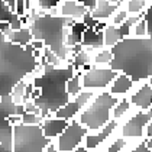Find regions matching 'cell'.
Instances as JSON below:
<instances>
[{"label":"cell","instance_id":"cell-1","mask_svg":"<svg viewBox=\"0 0 152 152\" xmlns=\"http://www.w3.org/2000/svg\"><path fill=\"white\" fill-rule=\"evenodd\" d=\"M119 99L109 93L100 91L96 94L91 103L87 106L78 116V122L88 132H97L112 122V112L117 104Z\"/></svg>","mask_w":152,"mask_h":152},{"label":"cell","instance_id":"cell-2","mask_svg":"<svg viewBox=\"0 0 152 152\" xmlns=\"http://www.w3.org/2000/svg\"><path fill=\"white\" fill-rule=\"evenodd\" d=\"M49 142L41 126L22 123L12 128V152H45Z\"/></svg>","mask_w":152,"mask_h":152},{"label":"cell","instance_id":"cell-3","mask_svg":"<svg viewBox=\"0 0 152 152\" xmlns=\"http://www.w3.org/2000/svg\"><path fill=\"white\" fill-rule=\"evenodd\" d=\"M152 120V109L149 110H135L130 116L120 123V136L130 142H139L146 138V128Z\"/></svg>","mask_w":152,"mask_h":152},{"label":"cell","instance_id":"cell-4","mask_svg":"<svg viewBox=\"0 0 152 152\" xmlns=\"http://www.w3.org/2000/svg\"><path fill=\"white\" fill-rule=\"evenodd\" d=\"M119 71L112 67H91L88 71L81 72V84L84 90L94 93L107 91L110 84L117 77Z\"/></svg>","mask_w":152,"mask_h":152},{"label":"cell","instance_id":"cell-5","mask_svg":"<svg viewBox=\"0 0 152 152\" xmlns=\"http://www.w3.org/2000/svg\"><path fill=\"white\" fill-rule=\"evenodd\" d=\"M88 135V130L78 122V119L71 120L64 133L57 139L59 152H74L80 146H84V139Z\"/></svg>","mask_w":152,"mask_h":152},{"label":"cell","instance_id":"cell-6","mask_svg":"<svg viewBox=\"0 0 152 152\" xmlns=\"http://www.w3.org/2000/svg\"><path fill=\"white\" fill-rule=\"evenodd\" d=\"M119 128H120V123L116 120H112L103 129L97 132H88V135L84 139V146L91 152L104 151L109 142L119 135Z\"/></svg>","mask_w":152,"mask_h":152},{"label":"cell","instance_id":"cell-7","mask_svg":"<svg viewBox=\"0 0 152 152\" xmlns=\"http://www.w3.org/2000/svg\"><path fill=\"white\" fill-rule=\"evenodd\" d=\"M59 12L62 19L72 22H83L84 16L90 12V7L86 3H83L81 0H61Z\"/></svg>","mask_w":152,"mask_h":152},{"label":"cell","instance_id":"cell-8","mask_svg":"<svg viewBox=\"0 0 152 152\" xmlns=\"http://www.w3.org/2000/svg\"><path fill=\"white\" fill-rule=\"evenodd\" d=\"M129 100L135 110H149L152 109V87L146 81L135 84V88L129 96Z\"/></svg>","mask_w":152,"mask_h":152},{"label":"cell","instance_id":"cell-9","mask_svg":"<svg viewBox=\"0 0 152 152\" xmlns=\"http://www.w3.org/2000/svg\"><path fill=\"white\" fill-rule=\"evenodd\" d=\"M133 88H135V81L132 80V77L125 72H119L107 91L112 96H115L116 99H123V97H129Z\"/></svg>","mask_w":152,"mask_h":152},{"label":"cell","instance_id":"cell-10","mask_svg":"<svg viewBox=\"0 0 152 152\" xmlns=\"http://www.w3.org/2000/svg\"><path fill=\"white\" fill-rule=\"evenodd\" d=\"M70 122L64 120V119H58V117H47L44 119V122L41 123L42 132L45 135V138L49 140H57L64 133V130L67 129Z\"/></svg>","mask_w":152,"mask_h":152},{"label":"cell","instance_id":"cell-11","mask_svg":"<svg viewBox=\"0 0 152 152\" xmlns=\"http://www.w3.org/2000/svg\"><path fill=\"white\" fill-rule=\"evenodd\" d=\"M117 9H119V4H113L110 0H96V4L90 12L96 20L110 22L112 16L115 15Z\"/></svg>","mask_w":152,"mask_h":152},{"label":"cell","instance_id":"cell-12","mask_svg":"<svg viewBox=\"0 0 152 152\" xmlns=\"http://www.w3.org/2000/svg\"><path fill=\"white\" fill-rule=\"evenodd\" d=\"M81 45L84 49H88L91 52L104 48V35H103V32H96L94 29H87L83 35Z\"/></svg>","mask_w":152,"mask_h":152},{"label":"cell","instance_id":"cell-13","mask_svg":"<svg viewBox=\"0 0 152 152\" xmlns=\"http://www.w3.org/2000/svg\"><path fill=\"white\" fill-rule=\"evenodd\" d=\"M81 112H83V107L80 106V103L75 99H71L67 104L62 106L61 109H58L54 113V117H58V119H64L67 122H71V120L78 119Z\"/></svg>","mask_w":152,"mask_h":152},{"label":"cell","instance_id":"cell-14","mask_svg":"<svg viewBox=\"0 0 152 152\" xmlns=\"http://www.w3.org/2000/svg\"><path fill=\"white\" fill-rule=\"evenodd\" d=\"M133 112H135V109H133V106L130 103L129 97L119 99L117 104L113 107V112H112V120H116L119 123H123Z\"/></svg>","mask_w":152,"mask_h":152},{"label":"cell","instance_id":"cell-15","mask_svg":"<svg viewBox=\"0 0 152 152\" xmlns=\"http://www.w3.org/2000/svg\"><path fill=\"white\" fill-rule=\"evenodd\" d=\"M4 39L12 42V44L20 45L22 48H26L28 45H31V42L34 39V35H32L29 28H23L20 31H10L7 35H4Z\"/></svg>","mask_w":152,"mask_h":152},{"label":"cell","instance_id":"cell-16","mask_svg":"<svg viewBox=\"0 0 152 152\" xmlns=\"http://www.w3.org/2000/svg\"><path fill=\"white\" fill-rule=\"evenodd\" d=\"M103 35H104V48H109V49L116 47L117 44L123 39V36L120 34V29L117 26L110 25V23L107 25V28L104 29Z\"/></svg>","mask_w":152,"mask_h":152},{"label":"cell","instance_id":"cell-17","mask_svg":"<svg viewBox=\"0 0 152 152\" xmlns=\"http://www.w3.org/2000/svg\"><path fill=\"white\" fill-rule=\"evenodd\" d=\"M122 4L126 7L129 16H143L145 10L149 6L148 0H123Z\"/></svg>","mask_w":152,"mask_h":152},{"label":"cell","instance_id":"cell-18","mask_svg":"<svg viewBox=\"0 0 152 152\" xmlns=\"http://www.w3.org/2000/svg\"><path fill=\"white\" fill-rule=\"evenodd\" d=\"M112 61H113V51L109 48H102L93 52L94 67H110Z\"/></svg>","mask_w":152,"mask_h":152},{"label":"cell","instance_id":"cell-19","mask_svg":"<svg viewBox=\"0 0 152 152\" xmlns=\"http://www.w3.org/2000/svg\"><path fill=\"white\" fill-rule=\"evenodd\" d=\"M132 143L133 142H130V140L125 139L123 136H120V132H119V135L116 138H113L109 142L104 152H128L130 149V146H132Z\"/></svg>","mask_w":152,"mask_h":152},{"label":"cell","instance_id":"cell-20","mask_svg":"<svg viewBox=\"0 0 152 152\" xmlns=\"http://www.w3.org/2000/svg\"><path fill=\"white\" fill-rule=\"evenodd\" d=\"M83 90V84H81V72H77L74 77H71L70 80L65 84V91L70 96L71 99H75L78 94L81 93Z\"/></svg>","mask_w":152,"mask_h":152},{"label":"cell","instance_id":"cell-21","mask_svg":"<svg viewBox=\"0 0 152 152\" xmlns=\"http://www.w3.org/2000/svg\"><path fill=\"white\" fill-rule=\"evenodd\" d=\"M25 91H26V84L23 80L15 84V87L10 91V102L13 106H23L25 103Z\"/></svg>","mask_w":152,"mask_h":152},{"label":"cell","instance_id":"cell-22","mask_svg":"<svg viewBox=\"0 0 152 152\" xmlns=\"http://www.w3.org/2000/svg\"><path fill=\"white\" fill-rule=\"evenodd\" d=\"M149 36V29H148V20L145 18H140L136 23L133 25L132 28V35L130 38H138V39H142V38H148Z\"/></svg>","mask_w":152,"mask_h":152},{"label":"cell","instance_id":"cell-23","mask_svg":"<svg viewBox=\"0 0 152 152\" xmlns=\"http://www.w3.org/2000/svg\"><path fill=\"white\" fill-rule=\"evenodd\" d=\"M128 19H129V13H128V10H126V7H125L123 4H120V6H119V9L115 12V15L112 16V19H110V22H109V23L115 25V26L119 28V26H122V25L125 23Z\"/></svg>","mask_w":152,"mask_h":152},{"label":"cell","instance_id":"cell-24","mask_svg":"<svg viewBox=\"0 0 152 152\" xmlns=\"http://www.w3.org/2000/svg\"><path fill=\"white\" fill-rule=\"evenodd\" d=\"M44 122V117L32 115V113H23L22 115V123L28 126H41V123Z\"/></svg>","mask_w":152,"mask_h":152},{"label":"cell","instance_id":"cell-25","mask_svg":"<svg viewBox=\"0 0 152 152\" xmlns=\"http://www.w3.org/2000/svg\"><path fill=\"white\" fill-rule=\"evenodd\" d=\"M23 110H25V113H32V115L42 117V112H41V109L38 107V104H36L34 100H26L23 103Z\"/></svg>","mask_w":152,"mask_h":152},{"label":"cell","instance_id":"cell-26","mask_svg":"<svg viewBox=\"0 0 152 152\" xmlns=\"http://www.w3.org/2000/svg\"><path fill=\"white\" fill-rule=\"evenodd\" d=\"M128 152H152V149L148 148L146 142L143 139V140H139V142H133Z\"/></svg>","mask_w":152,"mask_h":152},{"label":"cell","instance_id":"cell-27","mask_svg":"<svg viewBox=\"0 0 152 152\" xmlns=\"http://www.w3.org/2000/svg\"><path fill=\"white\" fill-rule=\"evenodd\" d=\"M3 7L16 16V13H18V0H3Z\"/></svg>","mask_w":152,"mask_h":152},{"label":"cell","instance_id":"cell-28","mask_svg":"<svg viewBox=\"0 0 152 152\" xmlns=\"http://www.w3.org/2000/svg\"><path fill=\"white\" fill-rule=\"evenodd\" d=\"M7 122L10 123L12 128H15V126H18V125H22V116L13 113V115H10V116L7 117Z\"/></svg>","mask_w":152,"mask_h":152},{"label":"cell","instance_id":"cell-29","mask_svg":"<svg viewBox=\"0 0 152 152\" xmlns=\"http://www.w3.org/2000/svg\"><path fill=\"white\" fill-rule=\"evenodd\" d=\"M10 31H12V25L9 20H0V34H3V36H4Z\"/></svg>","mask_w":152,"mask_h":152},{"label":"cell","instance_id":"cell-30","mask_svg":"<svg viewBox=\"0 0 152 152\" xmlns=\"http://www.w3.org/2000/svg\"><path fill=\"white\" fill-rule=\"evenodd\" d=\"M31 47L34 48L35 51H44V48L47 47V44H45V41H42V39H32Z\"/></svg>","mask_w":152,"mask_h":152},{"label":"cell","instance_id":"cell-31","mask_svg":"<svg viewBox=\"0 0 152 152\" xmlns=\"http://www.w3.org/2000/svg\"><path fill=\"white\" fill-rule=\"evenodd\" d=\"M146 138H152V120L146 128Z\"/></svg>","mask_w":152,"mask_h":152},{"label":"cell","instance_id":"cell-32","mask_svg":"<svg viewBox=\"0 0 152 152\" xmlns=\"http://www.w3.org/2000/svg\"><path fill=\"white\" fill-rule=\"evenodd\" d=\"M74 152H91V151H88V149H87L86 146H80V148H78L77 151H74Z\"/></svg>","mask_w":152,"mask_h":152},{"label":"cell","instance_id":"cell-33","mask_svg":"<svg viewBox=\"0 0 152 152\" xmlns=\"http://www.w3.org/2000/svg\"><path fill=\"white\" fill-rule=\"evenodd\" d=\"M146 83H148V84H149V86L152 87V75L149 77V78H148V80H146Z\"/></svg>","mask_w":152,"mask_h":152},{"label":"cell","instance_id":"cell-34","mask_svg":"<svg viewBox=\"0 0 152 152\" xmlns=\"http://www.w3.org/2000/svg\"><path fill=\"white\" fill-rule=\"evenodd\" d=\"M148 1H149V4H151V3H152V0H148Z\"/></svg>","mask_w":152,"mask_h":152},{"label":"cell","instance_id":"cell-35","mask_svg":"<svg viewBox=\"0 0 152 152\" xmlns=\"http://www.w3.org/2000/svg\"><path fill=\"white\" fill-rule=\"evenodd\" d=\"M0 103H1V97H0Z\"/></svg>","mask_w":152,"mask_h":152},{"label":"cell","instance_id":"cell-36","mask_svg":"<svg viewBox=\"0 0 152 152\" xmlns=\"http://www.w3.org/2000/svg\"><path fill=\"white\" fill-rule=\"evenodd\" d=\"M99 152H104V151H99Z\"/></svg>","mask_w":152,"mask_h":152}]
</instances>
